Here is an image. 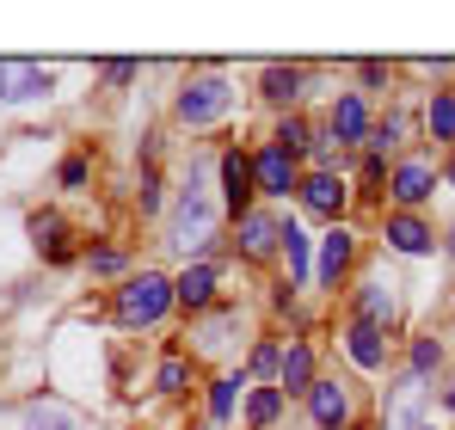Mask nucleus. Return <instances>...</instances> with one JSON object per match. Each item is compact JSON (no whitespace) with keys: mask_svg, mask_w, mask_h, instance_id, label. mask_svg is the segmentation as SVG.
<instances>
[{"mask_svg":"<svg viewBox=\"0 0 455 430\" xmlns=\"http://www.w3.org/2000/svg\"><path fill=\"white\" fill-rule=\"evenodd\" d=\"M450 179H455V160H450Z\"/></svg>","mask_w":455,"mask_h":430,"instance_id":"33","label":"nucleus"},{"mask_svg":"<svg viewBox=\"0 0 455 430\" xmlns=\"http://www.w3.org/2000/svg\"><path fill=\"white\" fill-rule=\"evenodd\" d=\"M62 185H86V160H68L62 166Z\"/></svg>","mask_w":455,"mask_h":430,"instance_id":"30","label":"nucleus"},{"mask_svg":"<svg viewBox=\"0 0 455 430\" xmlns=\"http://www.w3.org/2000/svg\"><path fill=\"white\" fill-rule=\"evenodd\" d=\"M394 314H400V307H394V295H387L381 283H363V295H357V320L381 332V326H394Z\"/></svg>","mask_w":455,"mask_h":430,"instance_id":"12","label":"nucleus"},{"mask_svg":"<svg viewBox=\"0 0 455 430\" xmlns=\"http://www.w3.org/2000/svg\"><path fill=\"white\" fill-rule=\"evenodd\" d=\"M296 86H302V68H265V99H296Z\"/></svg>","mask_w":455,"mask_h":430,"instance_id":"22","label":"nucleus"},{"mask_svg":"<svg viewBox=\"0 0 455 430\" xmlns=\"http://www.w3.org/2000/svg\"><path fill=\"white\" fill-rule=\"evenodd\" d=\"M277 362H283V357H277V345H259V351H252V369H277Z\"/></svg>","mask_w":455,"mask_h":430,"instance_id":"29","label":"nucleus"},{"mask_svg":"<svg viewBox=\"0 0 455 430\" xmlns=\"http://www.w3.org/2000/svg\"><path fill=\"white\" fill-rule=\"evenodd\" d=\"M92 271H124V252H117V246H99V252H92Z\"/></svg>","mask_w":455,"mask_h":430,"instance_id":"28","label":"nucleus"},{"mask_svg":"<svg viewBox=\"0 0 455 430\" xmlns=\"http://www.w3.org/2000/svg\"><path fill=\"white\" fill-rule=\"evenodd\" d=\"M277 412H283V394H277V387H259V394H252V406H246V418H252L259 430L277 425Z\"/></svg>","mask_w":455,"mask_h":430,"instance_id":"20","label":"nucleus"},{"mask_svg":"<svg viewBox=\"0 0 455 430\" xmlns=\"http://www.w3.org/2000/svg\"><path fill=\"white\" fill-rule=\"evenodd\" d=\"M252 185L265 191V197H283V191H296V160L283 154V147L271 142L259 160H252Z\"/></svg>","mask_w":455,"mask_h":430,"instance_id":"5","label":"nucleus"},{"mask_svg":"<svg viewBox=\"0 0 455 430\" xmlns=\"http://www.w3.org/2000/svg\"><path fill=\"white\" fill-rule=\"evenodd\" d=\"M283 252H290V283H302L307 277V234L296 221H283Z\"/></svg>","mask_w":455,"mask_h":430,"instance_id":"19","label":"nucleus"},{"mask_svg":"<svg viewBox=\"0 0 455 430\" xmlns=\"http://www.w3.org/2000/svg\"><path fill=\"white\" fill-rule=\"evenodd\" d=\"M351 265V234L345 227H332L326 240H320V283H339V271Z\"/></svg>","mask_w":455,"mask_h":430,"instance_id":"14","label":"nucleus"},{"mask_svg":"<svg viewBox=\"0 0 455 430\" xmlns=\"http://www.w3.org/2000/svg\"><path fill=\"white\" fill-rule=\"evenodd\" d=\"M450 252H455V234H450Z\"/></svg>","mask_w":455,"mask_h":430,"instance_id":"32","label":"nucleus"},{"mask_svg":"<svg viewBox=\"0 0 455 430\" xmlns=\"http://www.w3.org/2000/svg\"><path fill=\"white\" fill-rule=\"evenodd\" d=\"M277 147H283L290 160H296V154H302V147H307V123H302V117H290V123L277 130Z\"/></svg>","mask_w":455,"mask_h":430,"instance_id":"24","label":"nucleus"},{"mask_svg":"<svg viewBox=\"0 0 455 430\" xmlns=\"http://www.w3.org/2000/svg\"><path fill=\"white\" fill-rule=\"evenodd\" d=\"M307 412H314V425H320V430H339L345 418H351V400H345V387L314 381V387H307Z\"/></svg>","mask_w":455,"mask_h":430,"instance_id":"7","label":"nucleus"},{"mask_svg":"<svg viewBox=\"0 0 455 430\" xmlns=\"http://www.w3.org/2000/svg\"><path fill=\"white\" fill-rule=\"evenodd\" d=\"M160 387L172 394V387H185V357H166L160 362Z\"/></svg>","mask_w":455,"mask_h":430,"instance_id":"26","label":"nucleus"},{"mask_svg":"<svg viewBox=\"0 0 455 430\" xmlns=\"http://www.w3.org/2000/svg\"><path fill=\"white\" fill-rule=\"evenodd\" d=\"M37 92H50V74L37 68V62H0V99L6 105H25Z\"/></svg>","mask_w":455,"mask_h":430,"instance_id":"6","label":"nucleus"},{"mask_svg":"<svg viewBox=\"0 0 455 430\" xmlns=\"http://www.w3.org/2000/svg\"><path fill=\"white\" fill-rule=\"evenodd\" d=\"M277 369H283V387H290V394H307V387H314V357H307V345H290V357L277 362Z\"/></svg>","mask_w":455,"mask_h":430,"instance_id":"17","label":"nucleus"},{"mask_svg":"<svg viewBox=\"0 0 455 430\" xmlns=\"http://www.w3.org/2000/svg\"><path fill=\"white\" fill-rule=\"evenodd\" d=\"M431 362H437V338H419V345H412V369H419V375H425V369H431Z\"/></svg>","mask_w":455,"mask_h":430,"instance_id":"27","label":"nucleus"},{"mask_svg":"<svg viewBox=\"0 0 455 430\" xmlns=\"http://www.w3.org/2000/svg\"><path fill=\"white\" fill-rule=\"evenodd\" d=\"M31 234H37V246L62 252V221H56V215H31Z\"/></svg>","mask_w":455,"mask_h":430,"instance_id":"23","label":"nucleus"},{"mask_svg":"<svg viewBox=\"0 0 455 430\" xmlns=\"http://www.w3.org/2000/svg\"><path fill=\"white\" fill-rule=\"evenodd\" d=\"M443 400H450V406H455V387H450V394H443Z\"/></svg>","mask_w":455,"mask_h":430,"instance_id":"31","label":"nucleus"},{"mask_svg":"<svg viewBox=\"0 0 455 430\" xmlns=\"http://www.w3.org/2000/svg\"><path fill=\"white\" fill-rule=\"evenodd\" d=\"M394 197H400V203H425V197H431V166L406 160V166L394 172Z\"/></svg>","mask_w":455,"mask_h":430,"instance_id":"15","label":"nucleus"},{"mask_svg":"<svg viewBox=\"0 0 455 430\" xmlns=\"http://www.w3.org/2000/svg\"><path fill=\"white\" fill-rule=\"evenodd\" d=\"M210 295H216V265H191L172 283V301H185V307H210Z\"/></svg>","mask_w":455,"mask_h":430,"instance_id":"11","label":"nucleus"},{"mask_svg":"<svg viewBox=\"0 0 455 430\" xmlns=\"http://www.w3.org/2000/svg\"><path fill=\"white\" fill-rule=\"evenodd\" d=\"M25 430H75V412L56 400H37V406H25Z\"/></svg>","mask_w":455,"mask_h":430,"instance_id":"18","label":"nucleus"},{"mask_svg":"<svg viewBox=\"0 0 455 430\" xmlns=\"http://www.w3.org/2000/svg\"><path fill=\"white\" fill-rule=\"evenodd\" d=\"M302 203L307 210H320V215H339V203H345V185L332 179V172H314L302 185Z\"/></svg>","mask_w":455,"mask_h":430,"instance_id":"13","label":"nucleus"},{"mask_svg":"<svg viewBox=\"0 0 455 430\" xmlns=\"http://www.w3.org/2000/svg\"><path fill=\"white\" fill-rule=\"evenodd\" d=\"M166 307H172V283L160 271H142V277H130V283L117 289V320L124 326H154Z\"/></svg>","mask_w":455,"mask_h":430,"instance_id":"1","label":"nucleus"},{"mask_svg":"<svg viewBox=\"0 0 455 430\" xmlns=\"http://www.w3.org/2000/svg\"><path fill=\"white\" fill-rule=\"evenodd\" d=\"M363 130H370V111H363L357 92H345V99L332 105V136H339V142H363Z\"/></svg>","mask_w":455,"mask_h":430,"instance_id":"10","label":"nucleus"},{"mask_svg":"<svg viewBox=\"0 0 455 430\" xmlns=\"http://www.w3.org/2000/svg\"><path fill=\"white\" fill-rule=\"evenodd\" d=\"M283 240V221H271V215H240V246H246V259H265L271 246Z\"/></svg>","mask_w":455,"mask_h":430,"instance_id":"8","label":"nucleus"},{"mask_svg":"<svg viewBox=\"0 0 455 430\" xmlns=\"http://www.w3.org/2000/svg\"><path fill=\"white\" fill-rule=\"evenodd\" d=\"M387 240H394L400 252H431V227H425L419 215H394V221H387Z\"/></svg>","mask_w":455,"mask_h":430,"instance_id":"16","label":"nucleus"},{"mask_svg":"<svg viewBox=\"0 0 455 430\" xmlns=\"http://www.w3.org/2000/svg\"><path fill=\"white\" fill-rule=\"evenodd\" d=\"M172 246L179 252H204L210 246V203H204V191H185L179 221H172Z\"/></svg>","mask_w":455,"mask_h":430,"instance_id":"4","label":"nucleus"},{"mask_svg":"<svg viewBox=\"0 0 455 430\" xmlns=\"http://www.w3.org/2000/svg\"><path fill=\"white\" fill-rule=\"evenodd\" d=\"M345 351H351V362L357 369H381L387 362V345H381L376 326H363V320H351V332H345Z\"/></svg>","mask_w":455,"mask_h":430,"instance_id":"9","label":"nucleus"},{"mask_svg":"<svg viewBox=\"0 0 455 430\" xmlns=\"http://www.w3.org/2000/svg\"><path fill=\"white\" fill-rule=\"evenodd\" d=\"M228 105H234V92H228L222 80H191V86L179 92V117H185L191 130H204V123L228 117Z\"/></svg>","mask_w":455,"mask_h":430,"instance_id":"2","label":"nucleus"},{"mask_svg":"<svg viewBox=\"0 0 455 430\" xmlns=\"http://www.w3.org/2000/svg\"><path fill=\"white\" fill-rule=\"evenodd\" d=\"M252 191H259V185H252V160H246L240 147L222 154V210L234 215V221L252 215Z\"/></svg>","mask_w":455,"mask_h":430,"instance_id":"3","label":"nucleus"},{"mask_svg":"<svg viewBox=\"0 0 455 430\" xmlns=\"http://www.w3.org/2000/svg\"><path fill=\"white\" fill-rule=\"evenodd\" d=\"M210 412H216V418L234 412V381H216V387H210Z\"/></svg>","mask_w":455,"mask_h":430,"instance_id":"25","label":"nucleus"},{"mask_svg":"<svg viewBox=\"0 0 455 430\" xmlns=\"http://www.w3.org/2000/svg\"><path fill=\"white\" fill-rule=\"evenodd\" d=\"M431 136L437 142H455V92H437L431 99Z\"/></svg>","mask_w":455,"mask_h":430,"instance_id":"21","label":"nucleus"}]
</instances>
